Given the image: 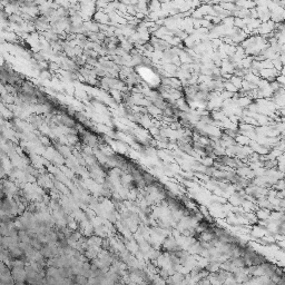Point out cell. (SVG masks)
I'll list each match as a JSON object with an SVG mask.
<instances>
[]
</instances>
